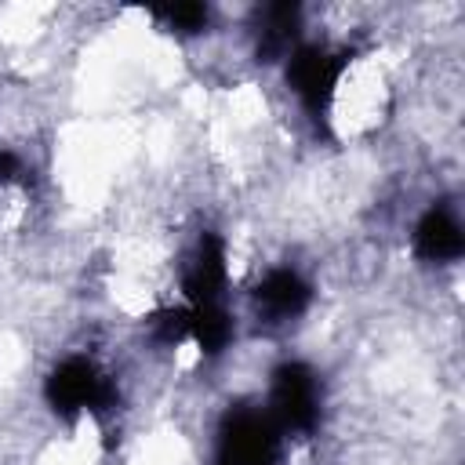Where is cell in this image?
<instances>
[{
	"instance_id": "obj_1",
	"label": "cell",
	"mask_w": 465,
	"mask_h": 465,
	"mask_svg": "<svg viewBox=\"0 0 465 465\" xmlns=\"http://www.w3.org/2000/svg\"><path fill=\"white\" fill-rule=\"evenodd\" d=\"M218 465H272V425L254 411L229 418Z\"/></svg>"
},
{
	"instance_id": "obj_2",
	"label": "cell",
	"mask_w": 465,
	"mask_h": 465,
	"mask_svg": "<svg viewBox=\"0 0 465 465\" xmlns=\"http://www.w3.org/2000/svg\"><path fill=\"white\" fill-rule=\"evenodd\" d=\"M272 407H276V418L291 429H309L320 414V389H316V378L291 363L276 374V385H272Z\"/></svg>"
},
{
	"instance_id": "obj_3",
	"label": "cell",
	"mask_w": 465,
	"mask_h": 465,
	"mask_svg": "<svg viewBox=\"0 0 465 465\" xmlns=\"http://www.w3.org/2000/svg\"><path fill=\"white\" fill-rule=\"evenodd\" d=\"M47 396L54 407L62 411H84V407H102L109 400V381L87 363V360H65L51 385H47Z\"/></svg>"
},
{
	"instance_id": "obj_4",
	"label": "cell",
	"mask_w": 465,
	"mask_h": 465,
	"mask_svg": "<svg viewBox=\"0 0 465 465\" xmlns=\"http://www.w3.org/2000/svg\"><path fill=\"white\" fill-rule=\"evenodd\" d=\"M338 73H341V62L334 54L316 51V47H305V51H298L291 58V84L309 102V109H320L327 102Z\"/></svg>"
},
{
	"instance_id": "obj_5",
	"label": "cell",
	"mask_w": 465,
	"mask_h": 465,
	"mask_svg": "<svg viewBox=\"0 0 465 465\" xmlns=\"http://www.w3.org/2000/svg\"><path fill=\"white\" fill-rule=\"evenodd\" d=\"M254 298H258V309H262L269 320H291V316L302 312V305H305V298H309V287H305L291 269H276V272H269V276L258 283Z\"/></svg>"
},
{
	"instance_id": "obj_6",
	"label": "cell",
	"mask_w": 465,
	"mask_h": 465,
	"mask_svg": "<svg viewBox=\"0 0 465 465\" xmlns=\"http://www.w3.org/2000/svg\"><path fill=\"white\" fill-rule=\"evenodd\" d=\"M418 254L429 262H450L461 254V229L458 222L440 207H432L418 225Z\"/></svg>"
}]
</instances>
